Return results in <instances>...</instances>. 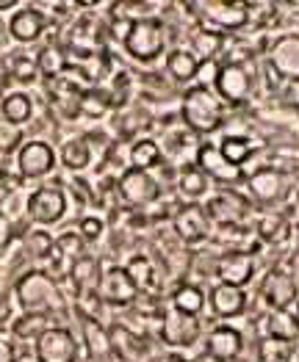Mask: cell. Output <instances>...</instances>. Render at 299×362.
<instances>
[{"instance_id": "cell-1", "label": "cell", "mask_w": 299, "mask_h": 362, "mask_svg": "<svg viewBox=\"0 0 299 362\" xmlns=\"http://www.w3.org/2000/svg\"><path fill=\"white\" fill-rule=\"evenodd\" d=\"M14 296L23 313H36V315L50 318L67 310V299L61 293L59 279L42 269H28L26 274H20L14 282Z\"/></svg>"}, {"instance_id": "cell-2", "label": "cell", "mask_w": 299, "mask_h": 362, "mask_svg": "<svg viewBox=\"0 0 299 362\" xmlns=\"http://www.w3.org/2000/svg\"><path fill=\"white\" fill-rule=\"evenodd\" d=\"M180 119L191 133L210 136L225 124V103L213 94V89L191 86L180 97Z\"/></svg>"}, {"instance_id": "cell-3", "label": "cell", "mask_w": 299, "mask_h": 362, "mask_svg": "<svg viewBox=\"0 0 299 362\" xmlns=\"http://www.w3.org/2000/svg\"><path fill=\"white\" fill-rule=\"evenodd\" d=\"M167 23L161 17H136L128 30L122 33V47L125 53L133 61H142V64H150V61L161 59L167 53Z\"/></svg>"}, {"instance_id": "cell-4", "label": "cell", "mask_w": 299, "mask_h": 362, "mask_svg": "<svg viewBox=\"0 0 299 362\" xmlns=\"http://www.w3.org/2000/svg\"><path fill=\"white\" fill-rule=\"evenodd\" d=\"M67 191L61 182H45L36 191H30L26 199V213L33 224L39 227H53L67 216Z\"/></svg>"}, {"instance_id": "cell-5", "label": "cell", "mask_w": 299, "mask_h": 362, "mask_svg": "<svg viewBox=\"0 0 299 362\" xmlns=\"http://www.w3.org/2000/svg\"><path fill=\"white\" fill-rule=\"evenodd\" d=\"M255 89V72L249 64H219L216 81H213V94L225 105H244Z\"/></svg>"}, {"instance_id": "cell-6", "label": "cell", "mask_w": 299, "mask_h": 362, "mask_svg": "<svg viewBox=\"0 0 299 362\" xmlns=\"http://www.w3.org/2000/svg\"><path fill=\"white\" fill-rule=\"evenodd\" d=\"M258 299H261L266 313L294 310L299 302L297 279L288 272H283V269H271V272L264 274V279L258 285Z\"/></svg>"}, {"instance_id": "cell-7", "label": "cell", "mask_w": 299, "mask_h": 362, "mask_svg": "<svg viewBox=\"0 0 299 362\" xmlns=\"http://www.w3.org/2000/svg\"><path fill=\"white\" fill-rule=\"evenodd\" d=\"M17 158V175L23 180H42L47 175H53L59 152L53 150V144L47 139H26V144L20 147Z\"/></svg>"}, {"instance_id": "cell-8", "label": "cell", "mask_w": 299, "mask_h": 362, "mask_svg": "<svg viewBox=\"0 0 299 362\" xmlns=\"http://www.w3.org/2000/svg\"><path fill=\"white\" fill-rule=\"evenodd\" d=\"M244 182H247L249 197H252L258 205H266V208L280 205V202L288 197V175L280 172V169H274V166L255 169L252 175L244 177Z\"/></svg>"}, {"instance_id": "cell-9", "label": "cell", "mask_w": 299, "mask_h": 362, "mask_svg": "<svg viewBox=\"0 0 299 362\" xmlns=\"http://www.w3.org/2000/svg\"><path fill=\"white\" fill-rule=\"evenodd\" d=\"M194 166H197L210 182H222V185H239V182H244V177H247V172L239 169V166H233V163L222 155L219 144H210V141L197 147V152H194Z\"/></svg>"}, {"instance_id": "cell-10", "label": "cell", "mask_w": 299, "mask_h": 362, "mask_svg": "<svg viewBox=\"0 0 299 362\" xmlns=\"http://www.w3.org/2000/svg\"><path fill=\"white\" fill-rule=\"evenodd\" d=\"M117 194L128 208H147L161 197V182L150 172L142 169H125L117 180Z\"/></svg>"}, {"instance_id": "cell-11", "label": "cell", "mask_w": 299, "mask_h": 362, "mask_svg": "<svg viewBox=\"0 0 299 362\" xmlns=\"http://www.w3.org/2000/svg\"><path fill=\"white\" fill-rule=\"evenodd\" d=\"M97 296H100L103 304L128 307V304L139 302V288L133 285V279H130V274L125 272V266H108L100 274Z\"/></svg>"}, {"instance_id": "cell-12", "label": "cell", "mask_w": 299, "mask_h": 362, "mask_svg": "<svg viewBox=\"0 0 299 362\" xmlns=\"http://www.w3.org/2000/svg\"><path fill=\"white\" fill-rule=\"evenodd\" d=\"M39 362H78V340L67 327H50L33 343Z\"/></svg>"}, {"instance_id": "cell-13", "label": "cell", "mask_w": 299, "mask_h": 362, "mask_svg": "<svg viewBox=\"0 0 299 362\" xmlns=\"http://www.w3.org/2000/svg\"><path fill=\"white\" fill-rule=\"evenodd\" d=\"M264 61L286 83L299 81V33H283L274 42H269Z\"/></svg>"}, {"instance_id": "cell-14", "label": "cell", "mask_w": 299, "mask_h": 362, "mask_svg": "<svg viewBox=\"0 0 299 362\" xmlns=\"http://www.w3.org/2000/svg\"><path fill=\"white\" fill-rule=\"evenodd\" d=\"M203 334V324L194 315H183L178 310H167L161 315V340L169 349H191Z\"/></svg>"}, {"instance_id": "cell-15", "label": "cell", "mask_w": 299, "mask_h": 362, "mask_svg": "<svg viewBox=\"0 0 299 362\" xmlns=\"http://www.w3.org/2000/svg\"><path fill=\"white\" fill-rule=\"evenodd\" d=\"M244 351V334L230 327V324H219L210 327L203 340V354L213 362H236Z\"/></svg>"}, {"instance_id": "cell-16", "label": "cell", "mask_w": 299, "mask_h": 362, "mask_svg": "<svg viewBox=\"0 0 299 362\" xmlns=\"http://www.w3.org/2000/svg\"><path fill=\"white\" fill-rule=\"evenodd\" d=\"M213 276L225 285H236V288H247L255 276V260L247 249H230L225 255L216 257V269Z\"/></svg>"}, {"instance_id": "cell-17", "label": "cell", "mask_w": 299, "mask_h": 362, "mask_svg": "<svg viewBox=\"0 0 299 362\" xmlns=\"http://www.w3.org/2000/svg\"><path fill=\"white\" fill-rule=\"evenodd\" d=\"M203 208L208 213L210 227L216 224L222 230H233V227H239L241 221H244V216H247V199L241 194H236V191H222V194L210 197Z\"/></svg>"}, {"instance_id": "cell-18", "label": "cell", "mask_w": 299, "mask_h": 362, "mask_svg": "<svg viewBox=\"0 0 299 362\" xmlns=\"http://www.w3.org/2000/svg\"><path fill=\"white\" fill-rule=\"evenodd\" d=\"M200 14L208 23V28L219 30H241L249 23V3H200Z\"/></svg>"}, {"instance_id": "cell-19", "label": "cell", "mask_w": 299, "mask_h": 362, "mask_svg": "<svg viewBox=\"0 0 299 362\" xmlns=\"http://www.w3.org/2000/svg\"><path fill=\"white\" fill-rule=\"evenodd\" d=\"M172 230L183 243H200L210 235V218L203 205L197 202H188L175 211L172 218Z\"/></svg>"}, {"instance_id": "cell-20", "label": "cell", "mask_w": 299, "mask_h": 362, "mask_svg": "<svg viewBox=\"0 0 299 362\" xmlns=\"http://www.w3.org/2000/svg\"><path fill=\"white\" fill-rule=\"evenodd\" d=\"M45 28H47V14L39 6H20L9 17V36L17 45H33V42H39Z\"/></svg>"}, {"instance_id": "cell-21", "label": "cell", "mask_w": 299, "mask_h": 362, "mask_svg": "<svg viewBox=\"0 0 299 362\" xmlns=\"http://www.w3.org/2000/svg\"><path fill=\"white\" fill-rule=\"evenodd\" d=\"M208 307L216 318H239L247 313V291L236 288V285H225V282H216L208 291Z\"/></svg>"}, {"instance_id": "cell-22", "label": "cell", "mask_w": 299, "mask_h": 362, "mask_svg": "<svg viewBox=\"0 0 299 362\" xmlns=\"http://www.w3.org/2000/svg\"><path fill=\"white\" fill-rule=\"evenodd\" d=\"M264 334L266 340L291 346L299 340V318L294 310H277L264 315Z\"/></svg>"}, {"instance_id": "cell-23", "label": "cell", "mask_w": 299, "mask_h": 362, "mask_svg": "<svg viewBox=\"0 0 299 362\" xmlns=\"http://www.w3.org/2000/svg\"><path fill=\"white\" fill-rule=\"evenodd\" d=\"M164 69L167 75L172 78V83L178 86H186L191 81H197V69H200V61L194 59V53L188 47H175L167 53V61H164Z\"/></svg>"}, {"instance_id": "cell-24", "label": "cell", "mask_w": 299, "mask_h": 362, "mask_svg": "<svg viewBox=\"0 0 299 362\" xmlns=\"http://www.w3.org/2000/svg\"><path fill=\"white\" fill-rule=\"evenodd\" d=\"M208 307V291L200 288L197 282H180L172 293V310H178L183 315H200Z\"/></svg>"}, {"instance_id": "cell-25", "label": "cell", "mask_w": 299, "mask_h": 362, "mask_svg": "<svg viewBox=\"0 0 299 362\" xmlns=\"http://www.w3.org/2000/svg\"><path fill=\"white\" fill-rule=\"evenodd\" d=\"M188 50L194 53L197 61H216V56L225 50V33L213 28H194L188 33Z\"/></svg>"}, {"instance_id": "cell-26", "label": "cell", "mask_w": 299, "mask_h": 362, "mask_svg": "<svg viewBox=\"0 0 299 362\" xmlns=\"http://www.w3.org/2000/svg\"><path fill=\"white\" fill-rule=\"evenodd\" d=\"M61 166L67 169V172H84V169H89L91 163V141L86 136H72V139H67L64 144H61Z\"/></svg>"}, {"instance_id": "cell-27", "label": "cell", "mask_w": 299, "mask_h": 362, "mask_svg": "<svg viewBox=\"0 0 299 362\" xmlns=\"http://www.w3.org/2000/svg\"><path fill=\"white\" fill-rule=\"evenodd\" d=\"M164 152H161V144L155 139H133L128 144V169H142V172H150L161 163Z\"/></svg>"}, {"instance_id": "cell-28", "label": "cell", "mask_w": 299, "mask_h": 362, "mask_svg": "<svg viewBox=\"0 0 299 362\" xmlns=\"http://www.w3.org/2000/svg\"><path fill=\"white\" fill-rule=\"evenodd\" d=\"M0 117L17 127H26L33 119V97L26 91H11L0 100Z\"/></svg>"}, {"instance_id": "cell-29", "label": "cell", "mask_w": 299, "mask_h": 362, "mask_svg": "<svg viewBox=\"0 0 299 362\" xmlns=\"http://www.w3.org/2000/svg\"><path fill=\"white\" fill-rule=\"evenodd\" d=\"M175 191H178L183 199H188V202H197V199H203V197H208L210 191V180L194 166V163H188V166H183L178 172V180H175Z\"/></svg>"}, {"instance_id": "cell-30", "label": "cell", "mask_w": 299, "mask_h": 362, "mask_svg": "<svg viewBox=\"0 0 299 362\" xmlns=\"http://www.w3.org/2000/svg\"><path fill=\"white\" fill-rule=\"evenodd\" d=\"M100 274H103V266L91 255H84V257L72 260V266H69V282L75 285V293L78 291H97Z\"/></svg>"}, {"instance_id": "cell-31", "label": "cell", "mask_w": 299, "mask_h": 362, "mask_svg": "<svg viewBox=\"0 0 299 362\" xmlns=\"http://www.w3.org/2000/svg\"><path fill=\"white\" fill-rule=\"evenodd\" d=\"M84 343H86L89 357L97 362L108 360V357L114 354V349H111V334H108V329H106L97 318L84 321Z\"/></svg>"}, {"instance_id": "cell-32", "label": "cell", "mask_w": 299, "mask_h": 362, "mask_svg": "<svg viewBox=\"0 0 299 362\" xmlns=\"http://www.w3.org/2000/svg\"><path fill=\"white\" fill-rule=\"evenodd\" d=\"M6 72L11 81L23 83V86H30L36 83L39 78V64H36V56H28V53H11L6 59Z\"/></svg>"}, {"instance_id": "cell-33", "label": "cell", "mask_w": 299, "mask_h": 362, "mask_svg": "<svg viewBox=\"0 0 299 362\" xmlns=\"http://www.w3.org/2000/svg\"><path fill=\"white\" fill-rule=\"evenodd\" d=\"M125 272L130 274V279H133V285L139 288V293H142V291H152L155 282H158V276H155V260L147 257V255H133V257L125 263Z\"/></svg>"}, {"instance_id": "cell-34", "label": "cell", "mask_w": 299, "mask_h": 362, "mask_svg": "<svg viewBox=\"0 0 299 362\" xmlns=\"http://www.w3.org/2000/svg\"><path fill=\"white\" fill-rule=\"evenodd\" d=\"M53 324L47 315H36V313H23L14 324H11V332L17 340H26V343H36L42 332H47Z\"/></svg>"}, {"instance_id": "cell-35", "label": "cell", "mask_w": 299, "mask_h": 362, "mask_svg": "<svg viewBox=\"0 0 299 362\" xmlns=\"http://www.w3.org/2000/svg\"><path fill=\"white\" fill-rule=\"evenodd\" d=\"M36 64H39V75H47V81H50V78H59L61 72L69 66V56H67V50L61 45L50 42L47 47L39 50Z\"/></svg>"}, {"instance_id": "cell-36", "label": "cell", "mask_w": 299, "mask_h": 362, "mask_svg": "<svg viewBox=\"0 0 299 362\" xmlns=\"http://www.w3.org/2000/svg\"><path fill=\"white\" fill-rule=\"evenodd\" d=\"M288 233H291V227H288V218L283 213L269 211L264 213L261 221H258V235L266 243H283L288 238Z\"/></svg>"}, {"instance_id": "cell-37", "label": "cell", "mask_w": 299, "mask_h": 362, "mask_svg": "<svg viewBox=\"0 0 299 362\" xmlns=\"http://www.w3.org/2000/svg\"><path fill=\"white\" fill-rule=\"evenodd\" d=\"M219 150H222V155L233 163V166H239L241 163H247L249 158H252V152H255V144L247 139V136H225L222 141H219Z\"/></svg>"}, {"instance_id": "cell-38", "label": "cell", "mask_w": 299, "mask_h": 362, "mask_svg": "<svg viewBox=\"0 0 299 362\" xmlns=\"http://www.w3.org/2000/svg\"><path fill=\"white\" fill-rule=\"evenodd\" d=\"M53 246H56V238H50L45 230H28V235H26V241H23L26 255H30L36 263H42V260L53 252Z\"/></svg>"}, {"instance_id": "cell-39", "label": "cell", "mask_w": 299, "mask_h": 362, "mask_svg": "<svg viewBox=\"0 0 299 362\" xmlns=\"http://www.w3.org/2000/svg\"><path fill=\"white\" fill-rule=\"evenodd\" d=\"M26 144V127H17L11 122L0 117V155H17L20 147Z\"/></svg>"}, {"instance_id": "cell-40", "label": "cell", "mask_w": 299, "mask_h": 362, "mask_svg": "<svg viewBox=\"0 0 299 362\" xmlns=\"http://www.w3.org/2000/svg\"><path fill=\"white\" fill-rule=\"evenodd\" d=\"M56 246H59L69 260H78V257L86 255V246H89V243L81 238V233H61L59 238H56Z\"/></svg>"}, {"instance_id": "cell-41", "label": "cell", "mask_w": 299, "mask_h": 362, "mask_svg": "<svg viewBox=\"0 0 299 362\" xmlns=\"http://www.w3.org/2000/svg\"><path fill=\"white\" fill-rule=\"evenodd\" d=\"M78 233H81V238L86 243L100 241L103 233H106V221H103L100 216H84V218L78 221Z\"/></svg>"}, {"instance_id": "cell-42", "label": "cell", "mask_w": 299, "mask_h": 362, "mask_svg": "<svg viewBox=\"0 0 299 362\" xmlns=\"http://www.w3.org/2000/svg\"><path fill=\"white\" fill-rule=\"evenodd\" d=\"M14 238H17V227H14L11 216H9L6 211H0V252L9 249Z\"/></svg>"}, {"instance_id": "cell-43", "label": "cell", "mask_w": 299, "mask_h": 362, "mask_svg": "<svg viewBox=\"0 0 299 362\" xmlns=\"http://www.w3.org/2000/svg\"><path fill=\"white\" fill-rule=\"evenodd\" d=\"M283 100H286L288 105L299 108V81H294V83H286V86H283Z\"/></svg>"}, {"instance_id": "cell-44", "label": "cell", "mask_w": 299, "mask_h": 362, "mask_svg": "<svg viewBox=\"0 0 299 362\" xmlns=\"http://www.w3.org/2000/svg\"><path fill=\"white\" fill-rule=\"evenodd\" d=\"M9 291H14V282H11V274H9V269H3V266H0V304L6 302V296H9Z\"/></svg>"}, {"instance_id": "cell-45", "label": "cell", "mask_w": 299, "mask_h": 362, "mask_svg": "<svg viewBox=\"0 0 299 362\" xmlns=\"http://www.w3.org/2000/svg\"><path fill=\"white\" fill-rule=\"evenodd\" d=\"M0 362H17V351L6 337H0Z\"/></svg>"}, {"instance_id": "cell-46", "label": "cell", "mask_w": 299, "mask_h": 362, "mask_svg": "<svg viewBox=\"0 0 299 362\" xmlns=\"http://www.w3.org/2000/svg\"><path fill=\"white\" fill-rule=\"evenodd\" d=\"M286 272L291 274L294 279H297V285H299V249L297 252H291V257H288V269Z\"/></svg>"}, {"instance_id": "cell-47", "label": "cell", "mask_w": 299, "mask_h": 362, "mask_svg": "<svg viewBox=\"0 0 299 362\" xmlns=\"http://www.w3.org/2000/svg\"><path fill=\"white\" fill-rule=\"evenodd\" d=\"M9 42H11V36H9V23L0 17V50H6Z\"/></svg>"}, {"instance_id": "cell-48", "label": "cell", "mask_w": 299, "mask_h": 362, "mask_svg": "<svg viewBox=\"0 0 299 362\" xmlns=\"http://www.w3.org/2000/svg\"><path fill=\"white\" fill-rule=\"evenodd\" d=\"M11 8H20L17 0H0V11H11Z\"/></svg>"}, {"instance_id": "cell-49", "label": "cell", "mask_w": 299, "mask_h": 362, "mask_svg": "<svg viewBox=\"0 0 299 362\" xmlns=\"http://www.w3.org/2000/svg\"><path fill=\"white\" fill-rule=\"evenodd\" d=\"M17 362H39V360H36V354H23V357H17Z\"/></svg>"}, {"instance_id": "cell-50", "label": "cell", "mask_w": 299, "mask_h": 362, "mask_svg": "<svg viewBox=\"0 0 299 362\" xmlns=\"http://www.w3.org/2000/svg\"><path fill=\"white\" fill-rule=\"evenodd\" d=\"M200 362H213V360H208V357H203V360H200Z\"/></svg>"}]
</instances>
